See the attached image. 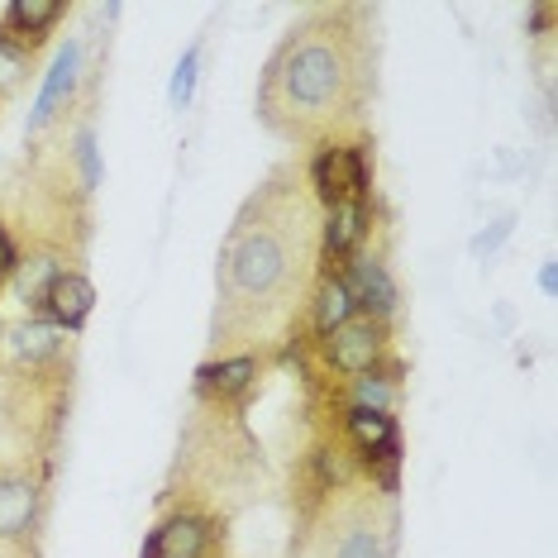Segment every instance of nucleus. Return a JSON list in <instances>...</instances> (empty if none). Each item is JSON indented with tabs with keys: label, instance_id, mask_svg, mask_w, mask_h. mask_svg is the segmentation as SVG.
Wrapping results in <instances>:
<instances>
[{
	"label": "nucleus",
	"instance_id": "obj_1",
	"mask_svg": "<svg viewBox=\"0 0 558 558\" xmlns=\"http://www.w3.org/2000/svg\"><path fill=\"white\" fill-rule=\"evenodd\" d=\"M306 215L301 206H287L277 192L258 196L239 215L230 244L220 253V306L225 329L253 325L268 311L287 306L291 291H301L306 277Z\"/></svg>",
	"mask_w": 558,
	"mask_h": 558
},
{
	"label": "nucleus",
	"instance_id": "obj_2",
	"mask_svg": "<svg viewBox=\"0 0 558 558\" xmlns=\"http://www.w3.org/2000/svg\"><path fill=\"white\" fill-rule=\"evenodd\" d=\"M363 72L335 24L291 29L263 77V110L287 134H311L359 106Z\"/></svg>",
	"mask_w": 558,
	"mask_h": 558
},
{
	"label": "nucleus",
	"instance_id": "obj_3",
	"mask_svg": "<svg viewBox=\"0 0 558 558\" xmlns=\"http://www.w3.org/2000/svg\"><path fill=\"white\" fill-rule=\"evenodd\" d=\"M311 186L325 201V210L339 201H367V154L363 148H325L311 162Z\"/></svg>",
	"mask_w": 558,
	"mask_h": 558
},
{
	"label": "nucleus",
	"instance_id": "obj_4",
	"mask_svg": "<svg viewBox=\"0 0 558 558\" xmlns=\"http://www.w3.org/2000/svg\"><path fill=\"white\" fill-rule=\"evenodd\" d=\"M383 349H387V325L373 320V315H353L349 325H339L335 335L325 339L329 363H335L339 373H349V377L373 373L377 359H383Z\"/></svg>",
	"mask_w": 558,
	"mask_h": 558
},
{
	"label": "nucleus",
	"instance_id": "obj_5",
	"mask_svg": "<svg viewBox=\"0 0 558 558\" xmlns=\"http://www.w3.org/2000/svg\"><path fill=\"white\" fill-rule=\"evenodd\" d=\"M344 429H349L353 449H359V459L367 468L401 463V429L391 421V411H363V405H353Z\"/></svg>",
	"mask_w": 558,
	"mask_h": 558
},
{
	"label": "nucleus",
	"instance_id": "obj_6",
	"mask_svg": "<svg viewBox=\"0 0 558 558\" xmlns=\"http://www.w3.org/2000/svg\"><path fill=\"white\" fill-rule=\"evenodd\" d=\"M39 311H44V320L58 329H82L96 311V287L86 282L82 272H58Z\"/></svg>",
	"mask_w": 558,
	"mask_h": 558
},
{
	"label": "nucleus",
	"instance_id": "obj_7",
	"mask_svg": "<svg viewBox=\"0 0 558 558\" xmlns=\"http://www.w3.org/2000/svg\"><path fill=\"white\" fill-rule=\"evenodd\" d=\"M210 549V520L201 515H172L148 535L138 558H201Z\"/></svg>",
	"mask_w": 558,
	"mask_h": 558
},
{
	"label": "nucleus",
	"instance_id": "obj_8",
	"mask_svg": "<svg viewBox=\"0 0 558 558\" xmlns=\"http://www.w3.org/2000/svg\"><path fill=\"white\" fill-rule=\"evenodd\" d=\"M39 520V487L24 473H0V539H20Z\"/></svg>",
	"mask_w": 558,
	"mask_h": 558
},
{
	"label": "nucleus",
	"instance_id": "obj_9",
	"mask_svg": "<svg viewBox=\"0 0 558 558\" xmlns=\"http://www.w3.org/2000/svg\"><path fill=\"white\" fill-rule=\"evenodd\" d=\"M344 282H349V291H353V306L387 325V315L397 311V287H391V277H387L383 263H377V258H359V263H353V268L344 272Z\"/></svg>",
	"mask_w": 558,
	"mask_h": 558
},
{
	"label": "nucleus",
	"instance_id": "obj_10",
	"mask_svg": "<svg viewBox=\"0 0 558 558\" xmlns=\"http://www.w3.org/2000/svg\"><path fill=\"white\" fill-rule=\"evenodd\" d=\"M363 234H367V201H339V206L325 210L320 253H325L329 263H335V258H349V253L363 244Z\"/></svg>",
	"mask_w": 558,
	"mask_h": 558
},
{
	"label": "nucleus",
	"instance_id": "obj_11",
	"mask_svg": "<svg viewBox=\"0 0 558 558\" xmlns=\"http://www.w3.org/2000/svg\"><path fill=\"white\" fill-rule=\"evenodd\" d=\"M77 72H82V48H77V44H68V48H62V53L53 58V72H48L44 92H39V100H34L29 130H44V124L58 116V106H62V100H68L72 92H77Z\"/></svg>",
	"mask_w": 558,
	"mask_h": 558
},
{
	"label": "nucleus",
	"instance_id": "obj_12",
	"mask_svg": "<svg viewBox=\"0 0 558 558\" xmlns=\"http://www.w3.org/2000/svg\"><path fill=\"white\" fill-rule=\"evenodd\" d=\"M353 315H359V306H353V291H349V282L344 277H335L329 272L325 282H320V291H315V306H311V325H315V335H335L339 325H349Z\"/></svg>",
	"mask_w": 558,
	"mask_h": 558
},
{
	"label": "nucleus",
	"instance_id": "obj_13",
	"mask_svg": "<svg viewBox=\"0 0 558 558\" xmlns=\"http://www.w3.org/2000/svg\"><path fill=\"white\" fill-rule=\"evenodd\" d=\"M58 20H62V5H58V0H10V5H5V20H0V24H5V29L15 34L20 44L34 48L48 29H53Z\"/></svg>",
	"mask_w": 558,
	"mask_h": 558
},
{
	"label": "nucleus",
	"instance_id": "obj_14",
	"mask_svg": "<svg viewBox=\"0 0 558 558\" xmlns=\"http://www.w3.org/2000/svg\"><path fill=\"white\" fill-rule=\"evenodd\" d=\"M201 387L215 391V397H244L258 377V359L253 353H239V359H220V363H206L201 367Z\"/></svg>",
	"mask_w": 558,
	"mask_h": 558
},
{
	"label": "nucleus",
	"instance_id": "obj_15",
	"mask_svg": "<svg viewBox=\"0 0 558 558\" xmlns=\"http://www.w3.org/2000/svg\"><path fill=\"white\" fill-rule=\"evenodd\" d=\"M335 558H391V539L373 525H349L335 544Z\"/></svg>",
	"mask_w": 558,
	"mask_h": 558
},
{
	"label": "nucleus",
	"instance_id": "obj_16",
	"mask_svg": "<svg viewBox=\"0 0 558 558\" xmlns=\"http://www.w3.org/2000/svg\"><path fill=\"white\" fill-rule=\"evenodd\" d=\"M353 405H363V411H387L391 405V377H383L373 367V373L353 377Z\"/></svg>",
	"mask_w": 558,
	"mask_h": 558
},
{
	"label": "nucleus",
	"instance_id": "obj_17",
	"mask_svg": "<svg viewBox=\"0 0 558 558\" xmlns=\"http://www.w3.org/2000/svg\"><path fill=\"white\" fill-rule=\"evenodd\" d=\"M196 68H201V48H186L182 62H177V72H172V86H168V100L177 110H186L192 106V92H196Z\"/></svg>",
	"mask_w": 558,
	"mask_h": 558
},
{
	"label": "nucleus",
	"instance_id": "obj_18",
	"mask_svg": "<svg viewBox=\"0 0 558 558\" xmlns=\"http://www.w3.org/2000/svg\"><path fill=\"white\" fill-rule=\"evenodd\" d=\"M53 277H58L53 263H34V268H24V272H20V296L29 301V306H44V296H48V287H53Z\"/></svg>",
	"mask_w": 558,
	"mask_h": 558
},
{
	"label": "nucleus",
	"instance_id": "obj_19",
	"mask_svg": "<svg viewBox=\"0 0 558 558\" xmlns=\"http://www.w3.org/2000/svg\"><path fill=\"white\" fill-rule=\"evenodd\" d=\"M20 349H24V359H48V353H58V325H48V320L29 325L20 335Z\"/></svg>",
	"mask_w": 558,
	"mask_h": 558
},
{
	"label": "nucleus",
	"instance_id": "obj_20",
	"mask_svg": "<svg viewBox=\"0 0 558 558\" xmlns=\"http://www.w3.org/2000/svg\"><path fill=\"white\" fill-rule=\"evenodd\" d=\"M77 162H82V172H86V186H96L100 182V162H96V138L92 134L77 138Z\"/></svg>",
	"mask_w": 558,
	"mask_h": 558
},
{
	"label": "nucleus",
	"instance_id": "obj_21",
	"mask_svg": "<svg viewBox=\"0 0 558 558\" xmlns=\"http://www.w3.org/2000/svg\"><path fill=\"white\" fill-rule=\"evenodd\" d=\"M315 473H320V482H344V463L335 459V449H320L315 453Z\"/></svg>",
	"mask_w": 558,
	"mask_h": 558
},
{
	"label": "nucleus",
	"instance_id": "obj_22",
	"mask_svg": "<svg viewBox=\"0 0 558 558\" xmlns=\"http://www.w3.org/2000/svg\"><path fill=\"white\" fill-rule=\"evenodd\" d=\"M20 268V253H15V239H10L5 230H0V277H10Z\"/></svg>",
	"mask_w": 558,
	"mask_h": 558
},
{
	"label": "nucleus",
	"instance_id": "obj_23",
	"mask_svg": "<svg viewBox=\"0 0 558 558\" xmlns=\"http://www.w3.org/2000/svg\"><path fill=\"white\" fill-rule=\"evenodd\" d=\"M506 234H511V220H501V225H497V230H492V234H482V239H477V244H473V248H477V253H492V248H497V244H501V239H506Z\"/></svg>",
	"mask_w": 558,
	"mask_h": 558
}]
</instances>
